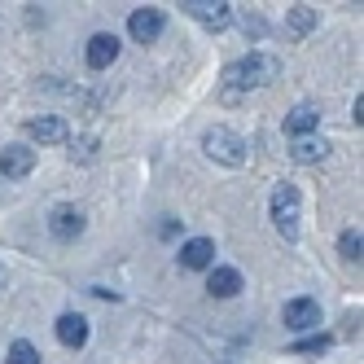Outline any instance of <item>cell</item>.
Returning a JSON list of instances; mask_svg holds the SVG:
<instances>
[{"mask_svg": "<svg viewBox=\"0 0 364 364\" xmlns=\"http://www.w3.org/2000/svg\"><path fill=\"white\" fill-rule=\"evenodd\" d=\"M281 75V62L272 58V53H246L242 62H232L228 70H224V80L232 84V88H264V84H272Z\"/></svg>", "mask_w": 364, "mask_h": 364, "instance_id": "obj_1", "label": "cell"}, {"mask_svg": "<svg viewBox=\"0 0 364 364\" xmlns=\"http://www.w3.org/2000/svg\"><path fill=\"white\" fill-rule=\"evenodd\" d=\"M272 224L285 242L299 237V189L294 185H277L272 189Z\"/></svg>", "mask_w": 364, "mask_h": 364, "instance_id": "obj_2", "label": "cell"}, {"mask_svg": "<svg viewBox=\"0 0 364 364\" xmlns=\"http://www.w3.org/2000/svg\"><path fill=\"white\" fill-rule=\"evenodd\" d=\"M202 145H206V154H211V159H220V163H228V167H242V163H246V141H242L237 132H228V127H211V132L202 136Z\"/></svg>", "mask_w": 364, "mask_h": 364, "instance_id": "obj_3", "label": "cell"}, {"mask_svg": "<svg viewBox=\"0 0 364 364\" xmlns=\"http://www.w3.org/2000/svg\"><path fill=\"white\" fill-rule=\"evenodd\" d=\"M281 316H285V329H294V333L321 329V303L316 299H290Z\"/></svg>", "mask_w": 364, "mask_h": 364, "instance_id": "obj_4", "label": "cell"}, {"mask_svg": "<svg viewBox=\"0 0 364 364\" xmlns=\"http://www.w3.org/2000/svg\"><path fill=\"white\" fill-rule=\"evenodd\" d=\"M127 36H132L136 44H154L163 36V9H154V5L132 9V18H127Z\"/></svg>", "mask_w": 364, "mask_h": 364, "instance_id": "obj_5", "label": "cell"}, {"mask_svg": "<svg viewBox=\"0 0 364 364\" xmlns=\"http://www.w3.org/2000/svg\"><path fill=\"white\" fill-rule=\"evenodd\" d=\"M180 9H185L189 18H198V22H206V27H215V31L232 22V5H228V0H185Z\"/></svg>", "mask_w": 364, "mask_h": 364, "instance_id": "obj_6", "label": "cell"}, {"mask_svg": "<svg viewBox=\"0 0 364 364\" xmlns=\"http://www.w3.org/2000/svg\"><path fill=\"white\" fill-rule=\"evenodd\" d=\"M180 268L189 272H211L215 268V242L211 237H189L180 246Z\"/></svg>", "mask_w": 364, "mask_h": 364, "instance_id": "obj_7", "label": "cell"}, {"mask_svg": "<svg viewBox=\"0 0 364 364\" xmlns=\"http://www.w3.org/2000/svg\"><path fill=\"white\" fill-rule=\"evenodd\" d=\"M31 167H36V149H27V145H5L0 149V176L22 180V176H31Z\"/></svg>", "mask_w": 364, "mask_h": 364, "instance_id": "obj_8", "label": "cell"}, {"mask_svg": "<svg viewBox=\"0 0 364 364\" xmlns=\"http://www.w3.org/2000/svg\"><path fill=\"white\" fill-rule=\"evenodd\" d=\"M114 58H119V36H114V31H97V36L88 40V66H92V70H110Z\"/></svg>", "mask_w": 364, "mask_h": 364, "instance_id": "obj_9", "label": "cell"}, {"mask_svg": "<svg viewBox=\"0 0 364 364\" xmlns=\"http://www.w3.org/2000/svg\"><path fill=\"white\" fill-rule=\"evenodd\" d=\"M27 132H31L40 145H62V141L70 136V127H66V119H58V114H40V119L27 123Z\"/></svg>", "mask_w": 364, "mask_h": 364, "instance_id": "obj_10", "label": "cell"}, {"mask_svg": "<svg viewBox=\"0 0 364 364\" xmlns=\"http://www.w3.org/2000/svg\"><path fill=\"white\" fill-rule=\"evenodd\" d=\"M58 343L75 347V351L88 343V321L80 316V311H62V316H58Z\"/></svg>", "mask_w": 364, "mask_h": 364, "instance_id": "obj_11", "label": "cell"}, {"mask_svg": "<svg viewBox=\"0 0 364 364\" xmlns=\"http://www.w3.org/2000/svg\"><path fill=\"white\" fill-rule=\"evenodd\" d=\"M316 127H321V110H316V106H307V101L285 114V132H290V136H311Z\"/></svg>", "mask_w": 364, "mask_h": 364, "instance_id": "obj_12", "label": "cell"}, {"mask_svg": "<svg viewBox=\"0 0 364 364\" xmlns=\"http://www.w3.org/2000/svg\"><path fill=\"white\" fill-rule=\"evenodd\" d=\"M48 228H53V237L70 242V237H80V232H84V215L75 211V206H58L53 220H48Z\"/></svg>", "mask_w": 364, "mask_h": 364, "instance_id": "obj_13", "label": "cell"}, {"mask_svg": "<svg viewBox=\"0 0 364 364\" xmlns=\"http://www.w3.org/2000/svg\"><path fill=\"white\" fill-rule=\"evenodd\" d=\"M206 290H211L215 299L242 294V272H237V268H211V277H206Z\"/></svg>", "mask_w": 364, "mask_h": 364, "instance_id": "obj_14", "label": "cell"}, {"mask_svg": "<svg viewBox=\"0 0 364 364\" xmlns=\"http://www.w3.org/2000/svg\"><path fill=\"white\" fill-rule=\"evenodd\" d=\"M325 149H329V145H325L321 136H294V149H290V154H294V163H321Z\"/></svg>", "mask_w": 364, "mask_h": 364, "instance_id": "obj_15", "label": "cell"}, {"mask_svg": "<svg viewBox=\"0 0 364 364\" xmlns=\"http://www.w3.org/2000/svg\"><path fill=\"white\" fill-rule=\"evenodd\" d=\"M285 27H290V36H307L311 27H316V9H311V5H294L290 14H285Z\"/></svg>", "mask_w": 364, "mask_h": 364, "instance_id": "obj_16", "label": "cell"}, {"mask_svg": "<svg viewBox=\"0 0 364 364\" xmlns=\"http://www.w3.org/2000/svg\"><path fill=\"white\" fill-rule=\"evenodd\" d=\"M338 250H343V259H347V264H360V250H364L360 232H355V228H347L343 237H338Z\"/></svg>", "mask_w": 364, "mask_h": 364, "instance_id": "obj_17", "label": "cell"}, {"mask_svg": "<svg viewBox=\"0 0 364 364\" xmlns=\"http://www.w3.org/2000/svg\"><path fill=\"white\" fill-rule=\"evenodd\" d=\"M9 364H40V351L31 343H14L9 347Z\"/></svg>", "mask_w": 364, "mask_h": 364, "instance_id": "obj_18", "label": "cell"}, {"mask_svg": "<svg viewBox=\"0 0 364 364\" xmlns=\"http://www.w3.org/2000/svg\"><path fill=\"white\" fill-rule=\"evenodd\" d=\"M325 347H329V338H325V333H321V338H303V343H294L299 355H321Z\"/></svg>", "mask_w": 364, "mask_h": 364, "instance_id": "obj_19", "label": "cell"}]
</instances>
